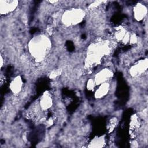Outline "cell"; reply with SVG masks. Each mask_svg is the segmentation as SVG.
I'll list each match as a JSON object with an SVG mask.
<instances>
[{
	"instance_id": "obj_1",
	"label": "cell",
	"mask_w": 148,
	"mask_h": 148,
	"mask_svg": "<svg viewBox=\"0 0 148 148\" xmlns=\"http://www.w3.org/2000/svg\"><path fill=\"white\" fill-rule=\"evenodd\" d=\"M51 43L49 38L44 35L34 37L29 43V50L38 62L43 60L50 49Z\"/></svg>"
},
{
	"instance_id": "obj_2",
	"label": "cell",
	"mask_w": 148,
	"mask_h": 148,
	"mask_svg": "<svg viewBox=\"0 0 148 148\" xmlns=\"http://www.w3.org/2000/svg\"><path fill=\"white\" fill-rule=\"evenodd\" d=\"M84 14V12L81 9H72L63 13L61 21L66 26L76 25L82 21Z\"/></svg>"
},
{
	"instance_id": "obj_3",
	"label": "cell",
	"mask_w": 148,
	"mask_h": 148,
	"mask_svg": "<svg viewBox=\"0 0 148 148\" xmlns=\"http://www.w3.org/2000/svg\"><path fill=\"white\" fill-rule=\"evenodd\" d=\"M18 2L17 1H0V13L1 15L9 14L17 7Z\"/></svg>"
},
{
	"instance_id": "obj_4",
	"label": "cell",
	"mask_w": 148,
	"mask_h": 148,
	"mask_svg": "<svg viewBox=\"0 0 148 148\" xmlns=\"http://www.w3.org/2000/svg\"><path fill=\"white\" fill-rule=\"evenodd\" d=\"M112 71L107 68L103 69L99 71L95 75L94 79L95 85L99 86L108 80L112 76Z\"/></svg>"
},
{
	"instance_id": "obj_5",
	"label": "cell",
	"mask_w": 148,
	"mask_h": 148,
	"mask_svg": "<svg viewBox=\"0 0 148 148\" xmlns=\"http://www.w3.org/2000/svg\"><path fill=\"white\" fill-rule=\"evenodd\" d=\"M147 68V60H142L130 68V73L132 76H138L143 73Z\"/></svg>"
},
{
	"instance_id": "obj_6",
	"label": "cell",
	"mask_w": 148,
	"mask_h": 148,
	"mask_svg": "<svg viewBox=\"0 0 148 148\" xmlns=\"http://www.w3.org/2000/svg\"><path fill=\"white\" fill-rule=\"evenodd\" d=\"M23 86V81L20 76H17L14 79H13L10 84V89L11 91L14 94H18L21 89Z\"/></svg>"
},
{
	"instance_id": "obj_7",
	"label": "cell",
	"mask_w": 148,
	"mask_h": 148,
	"mask_svg": "<svg viewBox=\"0 0 148 148\" xmlns=\"http://www.w3.org/2000/svg\"><path fill=\"white\" fill-rule=\"evenodd\" d=\"M53 105V100L50 94L48 92L43 94L40 98L39 105L43 110L49 109Z\"/></svg>"
},
{
	"instance_id": "obj_8",
	"label": "cell",
	"mask_w": 148,
	"mask_h": 148,
	"mask_svg": "<svg viewBox=\"0 0 148 148\" xmlns=\"http://www.w3.org/2000/svg\"><path fill=\"white\" fill-rule=\"evenodd\" d=\"M110 84L108 82L103 83L99 85L98 88L96 90L94 96L97 98H102L107 95L109 91Z\"/></svg>"
},
{
	"instance_id": "obj_9",
	"label": "cell",
	"mask_w": 148,
	"mask_h": 148,
	"mask_svg": "<svg viewBox=\"0 0 148 148\" xmlns=\"http://www.w3.org/2000/svg\"><path fill=\"white\" fill-rule=\"evenodd\" d=\"M147 13V9L146 7L142 4H137L134 9V17L138 21L142 20Z\"/></svg>"
},
{
	"instance_id": "obj_10",
	"label": "cell",
	"mask_w": 148,
	"mask_h": 148,
	"mask_svg": "<svg viewBox=\"0 0 148 148\" xmlns=\"http://www.w3.org/2000/svg\"><path fill=\"white\" fill-rule=\"evenodd\" d=\"M117 124V119L115 117H112L109 121L108 122L107 124V130L108 131V132H112V131H114V128L116 127Z\"/></svg>"
},
{
	"instance_id": "obj_11",
	"label": "cell",
	"mask_w": 148,
	"mask_h": 148,
	"mask_svg": "<svg viewBox=\"0 0 148 148\" xmlns=\"http://www.w3.org/2000/svg\"><path fill=\"white\" fill-rule=\"evenodd\" d=\"M105 143L104 139L102 137L100 138H97L94 139L92 142L90 143L91 147H102L103 145Z\"/></svg>"
},
{
	"instance_id": "obj_12",
	"label": "cell",
	"mask_w": 148,
	"mask_h": 148,
	"mask_svg": "<svg viewBox=\"0 0 148 148\" xmlns=\"http://www.w3.org/2000/svg\"><path fill=\"white\" fill-rule=\"evenodd\" d=\"M95 83L94 82V79H89L88 81L87 82V87L88 88V90H92L95 86Z\"/></svg>"
},
{
	"instance_id": "obj_13",
	"label": "cell",
	"mask_w": 148,
	"mask_h": 148,
	"mask_svg": "<svg viewBox=\"0 0 148 148\" xmlns=\"http://www.w3.org/2000/svg\"><path fill=\"white\" fill-rule=\"evenodd\" d=\"M60 72H61L60 69H56V70L53 71L51 72V73H50V78L56 77L57 76H58L60 74Z\"/></svg>"
}]
</instances>
